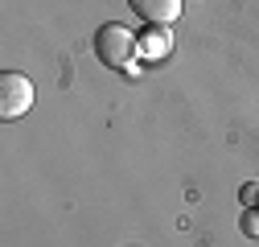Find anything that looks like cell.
<instances>
[{"label":"cell","instance_id":"cell-1","mask_svg":"<svg viewBox=\"0 0 259 247\" xmlns=\"http://www.w3.org/2000/svg\"><path fill=\"white\" fill-rule=\"evenodd\" d=\"M95 58L107 70H132V58H140V42L119 21H107L95 29Z\"/></svg>","mask_w":259,"mask_h":247},{"label":"cell","instance_id":"cell-2","mask_svg":"<svg viewBox=\"0 0 259 247\" xmlns=\"http://www.w3.org/2000/svg\"><path fill=\"white\" fill-rule=\"evenodd\" d=\"M33 107V83L21 70H5L0 74V119H21Z\"/></svg>","mask_w":259,"mask_h":247},{"label":"cell","instance_id":"cell-3","mask_svg":"<svg viewBox=\"0 0 259 247\" xmlns=\"http://www.w3.org/2000/svg\"><path fill=\"white\" fill-rule=\"evenodd\" d=\"M132 5V13L144 21V25H173L177 17H181V9H185V0H127Z\"/></svg>","mask_w":259,"mask_h":247},{"label":"cell","instance_id":"cell-4","mask_svg":"<svg viewBox=\"0 0 259 247\" xmlns=\"http://www.w3.org/2000/svg\"><path fill=\"white\" fill-rule=\"evenodd\" d=\"M173 50V37H169V29L165 25H148V33L140 37V58L156 62V58H165Z\"/></svg>","mask_w":259,"mask_h":247},{"label":"cell","instance_id":"cell-5","mask_svg":"<svg viewBox=\"0 0 259 247\" xmlns=\"http://www.w3.org/2000/svg\"><path fill=\"white\" fill-rule=\"evenodd\" d=\"M243 235L259 239V206H247V214H243Z\"/></svg>","mask_w":259,"mask_h":247},{"label":"cell","instance_id":"cell-6","mask_svg":"<svg viewBox=\"0 0 259 247\" xmlns=\"http://www.w3.org/2000/svg\"><path fill=\"white\" fill-rule=\"evenodd\" d=\"M239 198H243V206H259V181H247L239 190Z\"/></svg>","mask_w":259,"mask_h":247}]
</instances>
